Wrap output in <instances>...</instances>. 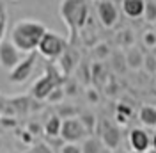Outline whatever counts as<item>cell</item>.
Segmentation results:
<instances>
[{"mask_svg": "<svg viewBox=\"0 0 156 153\" xmlns=\"http://www.w3.org/2000/svg\"><path fill=\"white\" fill-rule=\"evenodd\" d=\"M138 119L144 126H149V128H154L156 126V109L151 105H144L138 112Z\"/></svg>", "mask_w": 156, "mask_h": 153, "instance_id": "16", "label": "cell"}, {"mask_svg": "<svg viewBox=\"0 0 156 153\" xmlns=\"http://www.w3.org/2000/svg\"><path fill=\"white\" fill-rule=\"evenodd\" d=\"M60 137H62L64 143H80L87 137V130L83 128L78 116L76 118H68V119H62Z\"/></svg>", "mask_w": 156, "mask_h": 153, "instance_id": "6", "label": "cell"}, {"mask_svg": "<svg viewBox=\"0 0 156 153\" xmlns=\"http://www.w3.org/2000/svg\"><path fill=\"white\" fill-rule=\"evenodd\" d=\"M23 57H25V54H21L7 38L0 41V68L2 69H5L9 73Z\"/></svg>", "mask_w": 156, "mask_h": 153, "instance_id": "7", "label": "cell"}, {"mask_svg": "<svg viewBox=\"0 0 156 153\" xmlns=\"http://www.w3.org/2000/svg\"><path fill=\"white\" fill-rule=\"evenodd\" d=\"M85 96H87V102H89V103H98V102H99V95H98L96 89H92V87L85 91Z\"/></svg>", "mask_w": 156, "mask_h": 153, "instance_id": "34", "label": "cell"}, {"mask_svg": "<svg viewBox=\"0 0 156 153\" xmlns=\"http://www.w3.org/2000/svg\"><path fill=\"white\" fill-rule=\"evenodd\" d=\"M7 7L4 0H0V41H4L7 36Z\"/></svg>", "mask_w": 156, "mask_h": 153, "instance_id": "20", "label": "cell"}, {"mask_svg": "<svg viewBox=\"0 0 156 153\" xmlns=\"http://www.w3.org/2000/svg\"><path fill=\"white\" fill-rule=\"evenodd\" d=\"M131 153H140V151H131Z\"/></svg>", "mask_w": 156, "mask_h": 153, "instance_id": "40", "label": "cell"}, {"mask_svg": "<svg viewBox=\"0 0 156 153\" xmlns=\"http://www.w3.org/2000/svg\"><path fill=\"white\" fill-rule=\"evenodd\" d=\"M98 128H99V139L103 146L107 150H117L119 148V143H121V134L114 125L107 123V121H98Z\"/></svg>", "mask_w": 156, "mask_h": 153, "instance_id": "9", "label": "cell"}, {"mask_svg": "<svg viewBox=\"0 0 156 153\" xmlns=\"http://www.w3.org/2000/svg\"><path fill=\"white\" fill-rule=\"evenodd\" d=\"M12 107H14V112H16V118L23 114H29L30 110H32V100H30L29 96H16V98H9Z\"/></svg>", "mask_w": 156, "mask_h": 153, "instance_id": "15", "label": "cell"}, {"mask_svg": "<svg viewBox=\"0 0 156 153\" xmlns=\"http://www.w3.org/2000/svg\"><path fill=\"white\" fill-rule=\"evenodd\" d=\"M144 69H147L149 73L156 75V57L153 54H146L144 55Z\"/></svg>", "mask_w": 156, "mask_h": 153, "instance_id": "26", "label": "cell"}, {"mask_svg": "<svg viewBox=\"0 0 156 153\" xmlns=\"http://www.w3.org/2000/svg\"><path fill=\"white\" fill-rule=\"evenodd\" d=\"M92 54H94V57H96L98 61H103V59H107L108 55H110V48H108L107 43H99L98 47H94Z\"/></svg>", "mask_w": 156, "mask_h": 153, "instance_id": "24", "label": "cell"}, {"mask_svg": "<svg viewBox=\"0 0 156 153\" xmlns=\"http://www.w3.org/2000/svg\"><path fill=\"white\" fill-rule=\"evenodd\" d=\"M147 23H156V2L154 0H146L144 2V16Z\"/></svg>", "mask_w": 156, "mask_h": 153, "instance_id": "19", "label": "cell"}, {"mask_svg": "<svg viewBox=\"0 0 156 153\" xmlns=\"http://www.w3.org/2000/svg\"><path fill=\"white\" fill-rule=\"evenodd\" d=\"M62 87H64V91H66V96H75L76 95V82L66 78V84H64Z\"/></svg>", "mask_w": 156, "mask_h": 153, "instance_id": "31", "label": "cell"}, {"mask_svg": "<svg viewBox=\"0 0 156 153\" xmlns=\"http://www.w3.org/2000/svg\"><path fill=\"white\" fill-rule=\"evenodd\" d=\"M115 118H117V123H119V125H126L128 119H129V118H126V116H122V114H119V112H115Z\"/></svg>", "mask_w": 156, "mask_h": 153, "instance_id": "36", "label": "cell"}, {"mask_svg": "<svg viewBox=\"0 0 156 153\" xmlns=\"http://www.w3.org/2000/svg\"><path fill=\"white\" fill-rule=\"evenodd\" d=\"M151 148H153V150H156V132L153 134V137H151Z\"/></svg>", "mask_w": 156, "mask_h": 153, "instance_id": "37", "label": "cell"}, {"mask_svg": "<svg viewBox=\"0 0 156 153\" xmlns=\"http://www.w3.org/2000/svg\"><path fill=\"white\" fill-rule=\"evenodd\" d=\"M144 2L146 0H121L122 13L131 20L142 18L144 16Z\"/></svg>", "mask_w": 156, "mask_h": 153, "instance_id": "12", "label": "cell"}, {"mask_svg": "<svg viewBox=\"0 0 156 153\" xmlns=\"http://www.w3.org/2000/svg\"><path fill=\"white\" fill-rule=\"evenodd\" d=\"M64 98H66V91H64V87H62V84H60V86L53 87V91L48 95L46 102L51 103V105H58V103H62V102H64Z\"/></svg>", "mask_w": 156, "mask_h": 153, "instance_id": "21", "label": "cell"}, {"mask_svg": "<svg viewBox=\"0 0 156 153\" xmlns=\"http://www.w3.org/2000/svg\"><path fill=\"white\" fill-rule=\"evenodd\" d=\"M76 62H78V54L73 52L71 48H66V52L60 55V59L57 61L58 64V69H60V75L68 78L71 75V71L76 68Z\"/></svg>", "mask_w": 156, "mask_h": 153, "instance_id": "11", "label": "cell"}, {"mask_svg": "<svg viewBox=\"0 0 156 153\" xmlns=\"http://www.w3.org/2000/svg\"><path fill=\"white\" fill-rule=\"evenodd\" d=\"M142 41H144V47L146 48H154L156 47V32L154 30H146L144 36H142Z\"/></svg>", "mask_w": 156, "mask_h": 153, "instance_id": "27", "label": "cell"}, {"mask_svg": "<svg viewBox=\"0 0 156 153\" xmlns=\"http://www.w3.org/2000/svg\"><path fill=\"white\" fill-rule=\"evenodd\" d=\"M60 126H62V118L51 114L43 125V132L46 137H60Z\"/></svg>", "mask_w": 156, "mask_h": 153, "instance_id": "14", "label": "cell"}, {"mask_svg": "<svg viewBox=\"0 0 156 153\" xmlns=\"http://www.w3.org/2000/svg\"><path fill=\"white\" fill-rule=\"evenodd\" d=\"M98 20L105 29H114L119 21V11L112 0H98L96 2Z\"/></svg>", "mask_w": 156, "mask_h": 153, "instance_id": "8", "label": "cell"}, {"mask_svg": "<svg viewBox=\"0 0 156 153\" xmlns=\"http://www.w3.org/2000/svg\"><path fill=\"white\" fill-rule=\"evenodd\" d=\"M36 61H37V52L27 54V55L9 71L7 82H9L11 86H21V84H25L30 76H32L34 69H36Z\"/></svg>", "mask_w": 156, "mask_h": 153, "instance_id": "5", "label": "cell"}, {"mask_svg": "<svg viewBox=\"0 0 156 153\" xmlns=\"http://www.w3.org/2000/svg\"><path fill=\"white\" fill-rule=\"evenodd\" d=\"M60 86V75L57 69H53V66L50 64L44 71V75L39 76L37 80L30 87V96L37 102H46L48 95L53 91V87Z\"/></svg>", "mask_w": 156, "mask_h": 153, "instance_id": "4", "label": "cell"}, {"mask_svg": "<svg viewBox=\"0 0 156 153\" xmlns=\"http://www.w3.org/2000/svg\"><path fill=\"white\" fill-rule=\"evenodd\" d=\"M124 59H126V66L133 71H138L144 68V54L140 52V48L129 47L124 52Z\"/></svg>", "mask_w": 156, "mask_h": 153, "instance_id": "13", "label": "cell"}, {"mask_svg": "<svg viewBox=\"0 0 156 153\" xmlns=\"http://www.w3.org/2000/svg\"><path fill=\"white\" fill-rule=\"evenodd\" d=\"M80 114L76 107L73 105H64V103H58L57 105V116L62 118V119H68V118H76Z\"/></svg>", "mask_w": 156, "mask_h": 153, "instance_id": "23", "label": "cell"}, {"mask_svg": "<svg viewBox=\"0 0 156 153\" xmlns=\"http://www.w3.org/2000/svg\"><path fill=\"white\" fill-rule=\"evenodd\" d=\"M115 112H119V114H122V116H126V118H131V114H133L131 107L124 105V103H119V105H117V109H115Z\"/></svg>", "mask_w": 156, "mask_h": 153, "instance_id": "35", "label": "cell"}, {"mask_svg": "<svg viewBox=\"0 0 156 153\" xmlns=\"http://www.w3.org/2000/svg\"><path fill=\"white\" fill-rule=\"evenodd\" d=\"M78 119L82 121V125H83V128L87 130V134H94L98 128V119L96 116L92 114V112H89V110H85V112H80L78 114Z\"/></svg>", "mask_w": 156, "mask_h": 153, "instance_id": "18", "label": "cell"}, {"mask_svg": "<svg viewBox=\"0 0 156 153\" xmlns=\"http://www.w3.org/2000/svg\"><path fill=\"white\" fill-rule=\"evenodd\" d=\"M68 48V39H64L60 34L57 32H51V30H46L44 36L41 38L37 45V52L43 59H46L50 62H55L60 59V55L66 52Z\"/></svg>", "mask_w": 156, "mask_h": 153, "instance_id": "3", "label": "cell"}, {"mask_svg": "<svg viewBox=\"0 0 156 153\" xmlns=\"http://www.w3.org/2000/svg\"><path fill=\"white\" fill-rule=\"evenodd\" d=\"M103 143L99 137H94V135H89L83 139L82 143V153H101L103 151Z\"/></svg>", "mask_w": 156, "mask_h": 153, "instance_id": "17", "label": "cell"}, {"mask_svg": "<svg viewBox=\"0 0 156 153\" xmlns=\"http://www.w3.org/2000/svg\"><path fill=\"white\" fill-rule=\"evenodd\" d=\"M58 14L69 30V41L75 43L78 34L87 25L89 7L85 0H60Z\"/></svg>", "mask_w": 156, "mask_h": 153, "instance_id": "2", "label": "cell"}, {"mask_svg": "<svg viewBox=\"0 0 156 153\" xmlns=\"http://www.w3.org/2000/svg\"><path fill=\"white\" fill-rule=\"evenodd\" d=\"M16 123H18L16 118H11V116H2V118H0V126H2V128H7V130H9V128H14Z\"/></svg>", "mask_w": 156, "mask_h": 153, "instance_id": "30", "label": "cell"}, {"mask_svg": "<svg viewBox=\"0 0 156 153\" xmlns=\"http://www.w3.org/2000/svg\"><path fill=\"white\" fill-rule=\"evenodd\" d=\"M146 153H156V150H153V148H151V150H147Z\"/></svg>", "mask_w": 156, "mask_h": 153, "instance_id": "38", "label": "cell"}, {"mask_svg": "<svg viewBox=\"0 0 156 153\" xmlns=\"http://www.w3.org/2000/svg\"><path fill=\"white\" fill-rule=\"evenodd\" d=\"M12 2H16V0H12Z\"/></svg>", "mask_w": 156, "mask_h": 153, "instance_id": "41", "label": "cell"}, {"mask_svg": "<svg viewBox=\"0 0 156 153\" xmlns=\"http://www.w3.org/2000/svg\"><path fill=\"white\" fill-rule=\"evenodd\" d=\"M128 141L133 151L146 153L147 150H151V137L144 128H133L128 135Z\"/></svg>", "mask_w": 156, "mask_h": 153, "instance_id": "10", "label": "cell"}, {"mask_svg": "<svg viewBox=\"0 0 156 153\" xmlns=\"http://www.w3.org/2000/svg\"><path fill=\"white\" fill-rule=\"evenodd\" d=\"M29 153H53L48 143H34Z\"/></svg>", "mask_w": 156, "mask_h": 153, "instance_id": "28", "label": "cell"}, {"mask_svg": "<svg viewBox=\"0 0 156 153\" xmlns=\"http://www.w3.org/2000/svg\"><path fill=\"white\" fill-rule=\"evenodd\" d=\"M154 78H156V75H154Z\"/></svg>", "mask_w": 156, "mask_h": 153, "instance_id": "43", "label": "cell"}, {"mask_svg": "<svg viewBox=\"0 0 156 153\" xmlns=\"http://www.w3.org/2000/svg\"><path fill=\"white\" fill-rule=\"evenodd\" d=\"M112 66H114V69L115 71H124L126 69V59H124V54L122 52H117V54H114V62H112Z\"/></svg>", "mask_w": 156, "mask_h": 153, "instance_id": "25", "label": "cell"}, {"mask_svg": "<svg viewBox=\"0 0 156 153\" xmlns=\"http://www.w3.org/2000/svg\"><path fill=\"white\" fill-rule=\"evenodd\" d=\"M0 148H2V139H0Z\"/></svg>", "mask_w": 156, "mask_h": 153, "instance_id": "39", "label": "cell"}, {"mask_svg": "<svg viewBox=\"0 0 156 153\" xmlns=\"http://www.w3.org/2000/svg\"><path fill=\"white\" fill-rule=\"evenodd\" d=\"M46 25L41 23L37 20L32 18H21L16 23H12V27L7 32V39L14 47L18 48L21 54H32L37 50V45L41 38L46 32Z\"/></svg>", "mask_w": 156, "mask_h": 153, "instance_id": "1", "label": "cell"}, {"mask_svg": "<svg viewBox=\"0 0 156 153\" xmlns=\"http://www.w3.org/2000/svg\"><path fill=\"white\" fill-rule=\"evenodd\" d=\"M133 41H135V36L131 30H121L117 34V45L122 48H129L133 47Z\"/></svg>", "mask_w": 156, "mask_h": 153, "instance_id": "22", "label": "cell"}, {"mask_svg": "<svg viewBox=\"0 0 156 153\" xmlns=\"http://www.w3.org/2000/svg\"><path fill=\"white\" fill-rule=\"evenodd\" d=\"M60 153H82V146H78V143H64L60 146Z\"/></svg>", "mask_w": 156, "mask_h": 153, "instance_id": "29", "label": "cell"}, {"mask_svg": "<svg viewBox=\"0 0 156 153\" xmlns=\"http://www.w3.org/2000/svg\"><path fill=\"white\" fill-rule=\"evenodd\" d=\"M0 118H2V114H0Z\"/></svg>", "mask_w": 156, "mask_h": 153, "instance_id": "42", "label": "cell"}, {"mask_svg": "<svg viewBox=\"0 0 156 153\" xmlns=\"http://www.w3.org/2000/svg\"><path fill=\"white\" fill-rule=\"evenodd\" d=\"M27 130H29V132L34 135V137H37V135L43 132V126H41L39 123H36V121H30V123L27 125Z\"/></svg>", "mask_w": 156, "mask_h": 153, "instance_id": "33", "label": "cell"}, {"mask_svg": "<svg viewBox=\"0 0 156 153\" xmlns=\"http://www.w3.org/2000/svg\"><path fill=\"white\" fill-rule=\"evenodd\" d=\"M20 139H21V143H25L27 146H32V144L36 143V141H34L36 137H34V135L30 134V132L27 130V128H25V130H23V132L20 134Z\"/></svg>", "mask_w": 156, "mask_h": 153, "instance_id": "32", "label": "cell"}]
</instances>
